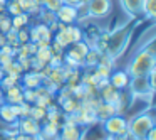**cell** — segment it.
<instances>
[{
    "mask_svg": "<svg viewBox=\"0 0 156 140\" xmlns=\"http://www.w3.org/2000/svg\"><path fill=\"white\" fill-rule=\"evenodd\" d=\"M134 27H136V22L131 21V22H126V24L112 29L111 32H108V41H106L104 52L109 58H112L116 61V59H119L124 54V51L128 49L129 42H131Z\"/></svg>",
    "mask_w": 156,
    "mask_h": 140,
    "instance_id": "obj_1",
    "label": "cell"
},
{
    "mask_svg": "<svg viewBox=\"0 0 156 140\" xmlns=\"http://www.w3.org/2000/svg\"><path fill=\"white\" fill-rule=\"evenodd\" d=\"M153 69H156V51H154V41L148 42L144 47L138 49L134 52V56L131 58V61L128 62L124 71L129 76H146L148 73H151Z\"/></svg>",
    "mask_w": 156,
    "mask_h": 140,
    "instance_id": "obj_2",
    "label": "cell"
},
{
    "mask_svg": "<svg viewBox=\"0 0 156 140\" xmlns=\"http://www.w3.org/2000/svg\"><path fill=\"white\" fill-rule=\"evenodd\" d=\"M153 127H156L153 113L141 112L128 118V137H131V140H143Z\"/></svg>",
    "mask_w": 156,
    "mask_h": 140,
    "instance_id": "obj_3",
    "label": "cell"
},
{
    "mask_svg": "<svg viewBox=\"0 0 156 140\" xmlns=\"http://www.w3.org/2000/svg\"><path fill=\"white\" fill-rule=\"evenodd\" d=\"M102 123V130L106 135H111L118 140H122L128 137V118L124 115L114 113L112 116H109L108 120H104Z\"/></svg>",
    "mask_w": 156,
    "mask_h": 140,
    "instance_id": "obj_4",
    "label": "cell"
},
{
    "mask_svg": "<svg viewBox=\"0 0 156 140\" xmlns=\"http://www.w3.org/2000/svg\"><path fill=\"white\" fill-rule=\"evenodd\" d=\"M128 91L131 93L133 98H151L154 89L151 88L148 81V76H133L129 79V85H128Z\"/></svg>",
    "mask_w": 156,
    "mask_h": 140,
    "instance_id": "obj_5",
    "label": "cell"
},
{
    "mask_svg": "<svg viewBox=\"0 0 156 140\" xmlns=\"http://www.w3.org/2000/svg\"><path fill=\"white\" fill-rule=\"evenodd\" d=\"M87 127H81L71 118V115H66L64 125L59 128V138L61 140H82L84 130Z\"/></svg>",
    "mask_w": 156,
    "mask_h": 140,
    "instance_id": "obj_6",
    "label": "cell"
},
{
    "mask_svg": "<svg viewBox=\"0 0 156 140\" xmlns=\"http://www.w3.org/2000/svg\"><path fill=\"white\" fill-rule=\"evenodd\" d=\"M112 10V0H89L87 2V17L104 19Z\"/></svg>",
    "mask_w": 156,
    "mask_h": 140,
    "instance_id": "obj_7",
    "label": "cell"
},
{
    "mask_svg": "<svg viewBox=\"0 0 156 140\" xmlns=\"http://www.w3.org/2000/svg\"><path fill=\"white\" fill-rule=\"evenodd\" d=\"M52 37H54V32L49 29V25L42 24V22L32 25L29 29V42H34V44L37 41H51L52 42Z\"/></svg>",
    "mask_w": 156,
    "mask_h": 140,
    "instance_id": "obj_8",
    "label": "cell"
},
{
    "mask_svg": "<svg viewBox=\"0 0 156 140\" xmlns=\"http://www.w3.org/2000/svg\"><path fill=\"white\" fill-rule=\"evenodd\" d=\"M17 132L22 133V135H30V137H37L39 133H41V125L42 123L35 122L34 118H30V116H22V118L17 120Z\"/></svg>",
    "mask_w": 156,
    "mask_h": 140,
    "instance_id": "obj_9",
    "label": "cell"
},
{
    "mask_svg": "<svg viewBox=\"0 0 156 140\" xmlns=\"http://www.w3.org/2000/svg\"><path fill=\"white\" fill-rule=\"evenodd\" d=\"M87 51H89V46L86 44L84 41H79V42H74V44L69 46L64 54L67 56V58L77 61L79 64L84 66V58H86V54H87Z\"/></svg>",
    "mask_w": 156,
    "mask_h": 140,
    "instance_id": "obj_10",
    "label": "cell"
},
{
    "mask_svg": "<svg viewBox=\"0 0 156 140\" xmlns=\"http://www.w3.org/2000/svg\"><path fill=\"white\" fill-rule=\"evenodd\" d=\"M55 19H57V22L66 24V25L76 24V22L79 21V19H77V9L72 7V5L62 4V7L55 12Z\"/></svg>",
    "mask_w": 156,
    "mask_h": 140,
    "instance_id": "obj_11",
    "label": "cell"
},
{
    "mask_svg": "<svg viewBox=\"0 0 156 140\" xmlns=\"http://www.w3.org/2000/svg\"><path fill=\"white\" fill-rule=\"evenodd\" d=\"M44 76L41 74V71H25L20 76V86L22 88H29V89H35L37 86L42 85Z\"/></svg>",
    "mask_w": 156,
    "mask_h": 140,
    "instance_id": "obj_12",
    "label": "cell"
},
{
    "mask_svg": "<svg viewBox=\"0 0 156 140\" xmlns=\"http://www.w3.org/2000/svg\"><path fill=\"white\" fill-rule=\"evenodd\" d=\"M17 120H19L17 105H9V103L0 105V122L4 125H15Z\"/></svg>",
    "mask_w": 156,
    "mask_h": 140,
    "instance_id": "obj_13",
    "label": "cell"
},
{
    "mask_svg": "<svg viewBox=\"0 0 156 140\" xmlns=\"http://www.w3.org/2000/svg\"><path fill=\"white\" fill-rule=\"evenodd\" d=\"M108 79H109V85L111 86H114L116 89L122 91V89H128V85H129L131 76H129L124 69H118V71H112Z\"/></svg>",
    "mask_w": 156,
    "mask_h": 140,
    "instance_id": "obj_14",
    "label": "cell"
},
{
    "mask_svg": "<svg viewBox=\"0 0 156 140\" xmlns=\"http://www.w3.org/2000/svg\"><path fill=\"white\" fill-rule=\"evenodd\" d=\"M4 103H9V105H20V103H24V95H22L20 83L4 89Z\"/></svg>",
    "mask_w": 156,
    "mask_h": 140,
    "instance_id": "obj_15",
    "label": "cell"
},
{
    "mask_svg": "<svg viewBox=\"0 0 156 140\" xmlns=\"http://www.w3.org/2000/svg\"><path fill=\"white\" fill-rule=\"evenodd\" d=\"M121 2V7L124 9V12L131 17H139L143 15V5H144V0H119Z\"/></svg>",
    "mask_w": 156,
    "mask_h": 140,
    "instance_id": "obj_16",
    "label": "cell"
},
{
    "mask_svg": "<svg viewBox=\"0 0 156 140\" xmlns=\"http://www.w3.org/2000/svg\"><path fill=\"white\" fill-rule=\"evenodd\" d=\"M119 95H121V91L116 89L114 86H111L109 83L99 89V98H101V101L109 103V105H116V101L119 100Z\"/></svg>",
    "mask_w": 156,
    "mask_h": 140,
    "instance_id": "obj_17",
    "label": "cell"
},
{
    "mask_svg": "<svg viewBox=\"0 0 156 140\" xmlns=\"http://www.w3.org/2000/svg\"><path fill=\"white\" fill-rule=\"evenodd\" d=\"M94 112H96V118H98V122H104V120L109 118V116L114 115L116 108H114V105H109V103L99 101L98 105H96Z\"/></svg>",
    "mask_w": 156,
    "mask_h": 140,
    "instance_id": "obj_18",
    "label": "cell"
},
{
    "mask_svg": "<svg viewBox=\"0 0 156 140\" xmlns=\"http://www.w3.org/2000/svg\"><path fill=\"white\" fill-rule=\"evenodd\" d=\"M101 56H102L101 51H98L96 47H89L87 54H86V58H84V68L94 69L96 66L99 64V61H101Z\"/></svg>",
    "mask_w": 156,
    "mask_h": 140,
    "instance_id": "obj_19",
    "label": "cell"
},
{
    "mask_svg": "<svg viewBox=\"0 0 156 140\" xmlns=\"http://www.w3.org/2000/svg\"><path fill=\"white\" fill-rule=\"evenodd\" d=\"M81 105H82V101H79L74 96H71V98L64 100V101L59 105V108H61V112L64 113V115H72V113H76L81 108Z\"/></svg>",
    "mask_w": 156,
    "mask_h": 140,
    "instance_id": "obj_20",
    "label": "cell"
},
{
    "mask_svg": "<svg viewBox=\"0 0 156 140\" xmlns=\"http://www.w3.org/2000/svg\"><path fill=\"white\" fill-rule=\"evenodd\" d=\"M17 4L22 9V12H25L29 15H39V12L42 9L35 0H17Z\"/></svg>",
    "mask_w": 156,
    "mask_h": 140,
    "instance_id": "obj_21",
    "label": "cell"
},
{
    "mask_svg": "<svg viewBox=\"0 0 156 140\" xmlns=\"http://www.w3.org/2000/svg\"><path fill=\"white\" fill-rule=\"evenodd\" d=\"M47 79H49V81H52L55 86H59V88H61L62 85H66L64 66H61V68H51V73H49Z\"/></svg>",
    "mask_w": 156,
    "mask_h": 140,
    "instance_id": "obj_22",
    "label": "cell"
},
{
    "mask_svg": "<svg viewBox=\"0 0 156 140\" xmlns=\"http://www.w3.org/2000/svg\"><path fill=\"white\" fill-rule=\"evenodd\" d=\"M10 21H12V29H14V31H19V29H24L30 24V15L22 12V14H19V15L10 17Z\"/></svg>",
    "mask_w": 156,
    "mask_h": 140,
    "instance_id": "obj_23",
    "label": "cell"
},
{
    "mask_svg": "<svg viewBox=\"0 0 156 140\" xmlns=\"http://www.w3.org/2000/svg\"><path fill=\"white\" fill-rule=\"evenodd\" d=\"M45 115H47V108H42V106H39V105H34V103L30 105V113H29V116L34 118L35 122L42 123L45 120Z\"/></svg>",
    "mask_w": 156,
    "mask_h": 140,
    "instance_id": "obj_24",
    "label": "cell"
},
{
    "mask_svg": "<svg viewBox=\"0 0 156 140\" xmlns=\"http://www.w3.org/2000/svg\"><path fill=\"white\" fill-rule=\"evenodd\" d=\"M52 54H54V52H52L51 46H47V47H37L34 58L37 59L39 62H42V64H49V59H51Z\"/></svg>",
    "mask_w": 156,
    "mask_h": 140,
    "instance_id": "obj_25",
    "label": "cell"
},
{
    "mask_svg": "<svg viewBox=\"0 0 156 140\" xmlns=\"http://www.w3.org/2000/svg\"><path fill=\"white\" fill-rule=\"evenodd\" d=\"M2 69H4V73H5V74L19 76V78H20V76H22V73H24V71H22V66H20V62H19L17 59H14L12 62H9V64H5Z\"/></svg>",
    "mask_w": 156,
    "mask_h": 140,
    "instance_id": "obj_26",
    "label": "cell"
},
{
    "mask_svg": "<svg viewBox=\"0 0 156 140\" xmlns=\"http://www.w3.org/2000/svg\"><path fill=\"white\" fill-rule=\"evenodd\" d=\"M19 83H20V78H19V76H12V74H5L4 73V76L0 79V88L4 91V89L10 88V86H14V85H19Z\"/></svg>",
    "mask_w": 156,
    "mask_h": 140,
    "instance_id": "obj_27",
    "label": "cell"
},
{
    "mask_svg": "<svg viewBox=\"0 0 156 140\" xmlns=\"http://www.w3.org/2000/svg\"><path fill=\"white\" fill-rule=\"evenodd\" d=\"M143 14H144L148 19H154L156 17V0H144Z\"/></svg>",
    "mask_w": 156,
    "mask_h": 140,
    "instance_id": "obj_28",
    "label": "cell"
},
{
    "mask_svg": "<svg viewBox=\"0 0 156 140\" xmlns=\"http://www.w3.org/2000/svg\"><path fill=\"white\" fill-rule=\"evenodd\" d=\"M39 19H41V22L45 24V25H51V24H54V22H57L54 12L45 10V9H41V12H39Z\"/></svg>",
    "mask_w": 156,
    "mask_h": 140,
    "instance_id": "obj_29",
    "label": "cell"
},
{
    "mask_svg": "<svg viewBox=\"0 0 156 140\" xmlns=\"http://www.w3.org/2000/svg\"><path fill=\"white\" fill-rule=\"evenodd\" d=\"M62 4H64V2H62V0H42V5L41 7L42 9H45V10H51V12H57L59 9L62 7Z\"/></svg>",
    "mask_w": 156,
    "mask_h": 140,
    "instance_id": "obj_30",
    "label": "cell"
},
{
    "mask_svg": "<svg viewBox=\"0 0 156 140\" xmlns=\"http://www.w3.org/2000/svg\"><path fill=\"white\" fill-rule=\"evenodd\" d=\"M92 73H94L99 79H108L109 74L112 73V68H108V66H104V64H98L92 69Z\"/></svg>",
    "mask_w": 156,
    "mask_h": 140,
    "instance_id": "obj_31",
    "label": "cell"
},
{
    "mask_svg": "<svg viewBox=\"0 0 156 140\" xmlns=\"http://www.w3.org/2000/svg\"><path fill=\"white\" fill-rule=\"evenodd\" d=\"M49 66L51 68H61L64 66V54H59V52H54L49 59Z\"/></svg>",
    "mask_w": 156,
    "mask_h": 140,
    "instance_id": "obj_32",
    "label": "cell"
},
{
    "mask_svg": "<svg viewBox=\"0 0 156 140\" xmlns=\"http://www.w3.org/2000/svg\"><path fill=\"white\" fill-rule=\"evenodd\" d=\"M54 98L55 96L54 95H47V96H41V98H35V101H34V105H39V106H42V108H47L49 105H52L54 103Z\"/></svg>",
    "mask_w": 156,
    "mask_h": 140,
    "instance_id": "obj_33",
    "label": "cell"
},
{
    "mask_svg": "<svg viewBox=\"0 0 156 140\" xmlns=\"http://www.w3.org/2000/svg\"><path fill=\"white\" fill-rule=\"evenodd\" d=\"M10 29H12V21H10V17H9L7 14L2 15V19H0V32H2V34H7Z\"/></svg>",
    "mask_w": 156,
    "mask_h": 140,
    "instance_id": "obj_34",
    "label": "cell"
},
{
    "mask_svg": "<svg viewBox=\"0 0 156 140\" xmlns=\"http://www.w3.org/2000/svg\"><path fill=\"white\" fill-rule=\"evenodd\" d=\"M29 113H30V103H20V105H17V115L19 118H22V116H29Z\"/></svg>",
    "mask_w": 156,
    "mask_h": 140,
    "instance_id": "obj_35",
    "label": "cell"
},
{
    "mask_svg": "<svg viewBox=\"0 0 156 140\" xmlns=\"http://www.w3.org/2000/svg\"><path fill=\"white\" fill-rule=\"evenodd\" d=\"M22 95H24V101L25 103H34L35 101V91L34 89H29V88H22Z\"/></svg>",
    "mask_w": 156,
    "mask_h": 140,
    "instance_id": "obj_36",
    "label": "cell"
},
{
    "mask_svg": "<svg viewBox=\"0 0 156 140\" xmlns=\"http://www.w3.org/2000/svg\"><path fill=\"white\" fill-rule=\"evenodd\" d=\"M17 39H19V44H25V42H29V29L27 27L19 29L17 31Z\"/></svg>",
    "mask_w": 156,
    "mask_h": 140,
    "instance_id": "obj_37",
    "label": "cell"
},
{
    "mask_svg": "<svg viewBox=\"0 0 156 140\" xmlns=\"http://www.w3.org/2000/svg\"><path fill=\"white\" fill-rule=\"evenodd\" d=\"M19 62H20V66H22V71H30V68H32V56L30 58H24V59H17Z\"/></svg>",
    "mask_w": 156,
    "mask_h": 140,
    "instance_id": "obj_38",
    "label": "cell"
},
{
    "mask_svg": "<svg viewBox=\"0 0 156 140\" xmlns=\"http://www.w3.org/2000/svg\"><path fill=\"white\" fill-rule=\"evenodd\" d=\"M143 140H156V127H153V128L144 135V138H143Z\"/></svg>",
    "mask_w": 156,
    "mask_h": 140,
    "instance_id": "obj_39",
    "label": "cell"
},
{
    "mask_svg": "<svg viewBox=\"0 0 156 140\" xmlns=\"http://www.w3.org/2000/svg\"><path fill=\"white\" fill-rule=\"evenodd\" d=\"M35 46L37 47H47V46H51V41H37Z\"/></svg>",
    "mask_w": 156,
    "mask_h": 140,
    "instance_id": "obj_40",
    "label": "cell"
},
{
    "mask_svg": "<svg viewBox=\"0 0 156 140\" xmlns=\"http://www.w3.org/2000/svg\"><path fill=\"white\" fill-rule=\"evenodd\" d=\"M62 2H64L66 5H72V7H76V5L79 4L77 0H62Z\"/></svg>",
    "mask_w": 156,
    "mask_h": 140,
    "instance_id": "obj_41",
    "label": "cell"
},
{
    "mask_svg": "<svg viewBox=\"0 0 156 140\" xmlns=\"http://www.w3.org/2000/svg\"><path fill=\"white\" fill-rule=\"evenodd\" d=\"M4 44H7V42H5V34H2V32H0V47H2Z\"/></svg>",
    "mask_w": 156,
    "mask_h": 140,
    "instance_id": "obj_42",
    "label": "cell"
},
{
    "mask_svg": "<svg viewBox=\"0 0 156 140\" xmlns=\"http://www.w3.org/2000/svg\"><path fill=\"white\" fill-rule=\"evenodd\" d=\"M0 103H4V91H2V88H0Z\"/></svg>",
    "mask_w": 156,
    "mask_h": 140,
    "instance_id": "obj_43",
    "label": "cell"
},
{
    "mask_svg": "<svg viewBox=\"0 0 156 140\" xmlns=\"http://www.w3.org/2000/svg\"><path fill=\"white\" fill-rule=\"evenodd\" d=\"M0 14H5V5H0Z\"/></svg>",
    "mask_w": 156,
    "mask_h": 140,
    "instance_id": "obj_44",
    "label": "cell"
},
{
    "mask_svg": "<svg viewBox=\"0 0 156 140\" xmlns=\"http://www.w3.org/2000/svg\"><path fill=\"white\" fill-rule=\"evenodd\" d=\"M77 2H79V4H87L89 0H77Z\"/></svg>",
    "mask_w": 156,
    "mask_h": 140,
    "instance_id": "obj_45",
    "label": "cell"
},
{
    "mask_svg": "<svg viewBox=\"0 0 156 140\" xmlns=\"http://www.w3.org/2000/svg\"><path fill=\"white\" fill-rule=\"evenodd\" d=\"M0 5H7V0H0Z\"/></svg>",
    "mask_w": 156,
    "mask_h": 140,
    "instance_id": "obj_46",
    "label": "cell"
},
{
    "mask_svg": "<svg viewBox=\"0 0 156 140\" xmlns=\"http://www.w3.org/2000/svg\"><path fill=\"white\" fill-rule=\"evenodd\" d=\"M2 76H4V69L0 68V79H2Z\"/></svg>",
    "mask_w": 156,
    "mask_h": 140,
    "instance_id": "obj_47",
    "label": "cell"
},
{
    "mask_svg": "<svg viewBox=\"0 0 156 140\" xmlns=\"http://www.w3.org/2000/svg\"><path fill=\"white\" fill-rule=\"evenodd\" d=\"M35 2H37L39 5H42V0H35Z\"/></svg>",
    "mask_w": 156,
    "mask_h": 140,
    "instance_id": "obj_48",
    "label": "cell"
},
{
    "mask_svg": "<svg viewBox=\"0 0 156 140\" xmlns=\"http://www.w3.org/2000/svg\"><path fill=\"white\" fill-rule=\"evenodd\" d=\"M2 15H5V14H0V19H2Z\"/></svg>",
    "mask_w": 156,
    "mask_h": 140,
    "instance_id": "obj_49",
    "label": "cell"
},
{
    "mask_svg": "<svg viewBox=\"0 0 156 140\" xmlns=\"http://www.w3.org/2000/svg\"><path fill=\"white\" fill-rule=\"evenodd\" d=\"M57 140H61V138H57Z\"/></svg>",
    "mask_w": 156,
    "mask_h": 140,
    "instance_id": "obj_50",
    "label": "cell"
}]
</instances>
